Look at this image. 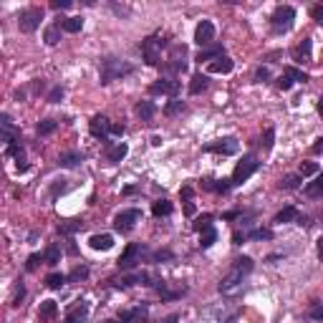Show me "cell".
<instances>
[{"label":"cell","instance_id":"1","mask_svg":"<svg viewBox=\"0 0 323 323\" xmlns=\"http://www.w3.org/2000/svg\"><path fill=\"white\" fill-rule=\"evenodd\" d=\"M132 71H134L132 63L109 56V58L101 61V84H111V81H116V78H121V76H129Z\"/></svg>","mask_w":323,"mask_h":323},{"label":"cell","instance_id":"2","mask_svg":"<svg viewBox=\"0 0 323 323\" xmlns=\"http://www.w3.org/2000/svg\"><path fill=\"white\" fill-rule=\"evenodd\" d=\"M293 20H296V8L291 5H278L275 13L270 15V28L275 35H283L293 28Z\"/></svg>","mask_w":323,"mask_h":323},{"label":"cell","instance_id":"3","mask_svg":"<svg viewBox=\"0 0 323 323\" xmlns=\"http://www.w3.org/2000/svg\"><path fill=\"white\" fill-rule=\"evenodd\" d=\"M167 46V40H162L159 35H149L142 40V56L149 66H159L162 61V48Z\"/></svg>","mask_w":323,"mask_h":323},{"label":"cell","instance_id":"4","mask_svg":"<svg viewBox=\"0 0 323 323\" xmlns=\"http://www.w3.org/2000/svg\"><path fill=\"white\" fill-rule=\"evenodd\" d=\"M258 169H260V162H258L253 154L242 157V159L237 162L235 172H232V184H242V182H248V179L258 172Z\"/></svg>","mask_w":323,"mask_h":323},{"label":"cell","instance_id":"5","mask_svg":"<svg viewBox=\"0 0 323 323\" xmlns=\"http://www.w3.org/2000/svg\"><path fill=\"white\" fill-rule=\"evenodd\" d=\"M40 20H43V8H25L18 15V25L23 33H33L40 25Z\"/></svg>","mask_w":323,"mask_h":323},{"label":"cell","instance_id":"6","mask_svg":"<svg viewBox=\"0 0 323 323\" xmlns=\"http://www.w3.org/2000/svg\"><path fill=\"white\" fill-rule=\"evenodd\" d=\"M242 275H245V273H242L240 268L232 265V270L220 280V293H225V296H235V293L240 291V286H242Z\"/></svg>","mask_w":323,"mask_h":323},{"label":"cell","instance_id":"7","mask_svg":"<svg viewBox=\"0 0 323 323\" xmlns=\"http://www.w3.org/2000/svg\"><path fill=\"white\" fill-rule=\"evenodd\" d=\"M215 40V25H212V20H199L197 23V28H194V43L197 46H210Z\"/></svg>","mask_w":323,"mask_h":323},{"label":"cell","instance_id":"8","mask_svg":"<svg viewBox=\"0 0 323 323\" xmlns=\"http://www.w3.org/2000/svg\"><path fill=\"white\" fill-rule=\"evenodd\" d=\"M149 94L152 96H177L179 94V84L172 78H159L149 86Z\"/></svg>","mask_w":323,"mask_h":323},{"label":"cell","instance_id":"9","mask_svg":"<svg viewBox=\"0 0 323 323\" xmlns=\"http://www.w3.org/2000/svg\"><path fill=\"white\" fill-rule=\"evenodd\" d=\"M142 220V210H124V212H119L116 215V220H114V225H116V230L119 232H129L132 227H134V222H139Z\"/></svg>","mask_w":323,"mask_h":323},{"label":"cell","instance_id":"10","mask_svg":"<svg viewBox=\"0 0 323 323\" xmlns=\"http://www.w3.org/2000/svg\"><path fill=\"white\" fill-rule=\"evenodd\" d=\"M111 121L104 116V114H96L94 119H91V124H89V129H91V137H96V139H101V142H106V137L111 134Z\"/></svg>","mask_w":323,"mask_h":323},{"label":"cell","instance_id":"11","mask_svg":"<svg viewBox=\"0 0 323 323\" xmlns=\"http://www.w3.org/2000/svg\"><path fill=\"white\" fill-rule=\"evenodd\" d=\"M237 149H240V144H237V139H232V137L217 139V142H212V144L205 147V152H215V154H225V157L237 154Z\"/></svg>","mask_w":323,"mask_h":323},{"label":"cell","instance_id":"12","mask_svg":"<svg viewBox=\"0 0 323 323\" xmlns=\"http://www.w3.org/2000/svg\"><path fill=\"white\" fill-rule=\"evenodd\" d=\"M142 253H144V248L137 245V242H132V245L124 250V255L119 258V268H121V270H132V268L137 265V258H139Z\"/></svg>","mask_w":323,"mask_h":323},{"label":"cell","instance_id":"13","mask_svg":"<svg viewBox=\"0 0 323 323\" xmlns=\"http://www.w3.org/2000/svg\"><path fill=\"white\" fill-rule=\"evenodd\" d=\"M89 318V303L86 301H78L68 313H66V323H84Z\"/></svg>","mask_w":323,"mask_h":323},{"label":"cell","instance_id":"14","mask_svg":"<svg viewBox=\"0 0 323 323\" xmlns=\"http://www.w3.org/2000/svg\"><path fill=\"white\" fill-rule=\"evenodd\" d=\"M144 318H147V306H139V308L121 311V313H119V321H121V323H142Z\"/></svg>","mask_w":323,"mask_h":323},{"label":"cell","instance_id":"15","mask_svg":"<svg viewBox=\"0 0 323 323\" xmlns=\"http://www.w3.org/2000/svg\"><path fill=\"white\" fill-rule=\"evenodd\" d=\"M89 245H91L94 250H111V248H114V235H109V232H101V235H91Z\"/></svg>","mask_w":323,"mask_h":323},{"label":"cell","instance_id":"16","mask_svg":"<svg viewBox=\"0 0 323 323\" xmlns=\"http://www.w3.org/2000/svg\"><path fill=\"white\" fill-rule=\"evenodd\" d=\"M127 154H129V147H127L124 142H116V144H111V147L106 149V159L114 162V164H116V162H121Z\"/></svg>","mask_w":323,"mask_h":323},{"label":"cell","instance_id":"17","mask_svg":"<svg viewBox=\"0 0 323 323\" xmlns=\"http://www.w3.org/2000/svg\"><path fill=\"white\" fill-rule=\"evenodd\" d=\"M207 192H217V194H225L230 187H232V179H205L202 182Z\"/></svg>","mask_w":323,"mask_h":323},{"label":"cell","instance_id":"18","mask_svg":"<svg viewBox=\"0 0 323 323\" xmlns=\"http://www.w3.org/2000/svg\"><path fill=\"white\" fill-rule=\"evenodd\" d=\"M225 56V48L222 46H210V48H202L199 53H197V61L202 63V61H217V58H222Z\"/></svg>","mask_w":323,"mask_h":323},{"label":"cell","instance_id":"19","mask_svg":"<svg viewBox=\"0 0 323 323\" xmlns=\"http://www.w3.org/2000/svg\"><path fill=\"white\" fill-rule=\"evenodd\" d=\"M232 68H235V63H232L230 56H222V58H217V61H212V63L207 66L210 73H230Z\"/></svg>","mask_w":323,"mask_h":323},{"label":"cell","instance_id":"20","mask_svg":"<svg viewBox=\"0 0 323 323\" xmlns=\"http://www.w3.org/2000/svg\"><path fill=\"white\" fill-rule=\"evenodd\" d=\"M311 38H303V43H298L296 48H293V58L296 61H301V63H308L311 61Z\"/></svg>","mask_w":323,"mask_h":323},{"label":"cell","instance_id":"21","mask_svg":"<svg viewBox=\"0 0 323 323\" xmlns=\"http://www.w3.org/2000/svg\"><path fill=\"white\" fill-rule=\"evenodd\" d=\"M205 89H207V76L205 73H194L192 81H189V94L197 96V94H202Z\"/></svg>","mask_w":323,"mask_h":323},{"label":"cell","instance_id":"22","mask_svg":"<svg viewBox=\"0 0 323 323\" xmlns=\"http://www.w3.org/2000/svg\"><path fill=\"white\" fill-rule=\"evenodd\" d=\"M152 215H154V217H167V215H172V202H169V199H157L154 205H152Z\"/></svg>","mask_w":323,"mask_h":323},{"label":"cell","instance_id":"23","mask_svg":"<svg viewBox=\"0 0 323 323\" xmlns=\"http://www.w3.org/2000/svg\"><path fill=\"white\" fill-rule=\"evenodd\" d=\"M56 311H58L56 301H43V303H40V308H38V318L40 321H51L56 316Z\"/></svg>","mask_w":323,"mask_h":323},{"label":"cell","instance_id":"24","mask_svg":"<svg viewBox=\"0 0 323 323\" xmlns=\"http://www.w3.org/2000/svg\"><path fill=\"white\" fill-rule=\"evenodd\" d=\"M78 162H84V154L78 152H68L58 157V167H78Z\"/></svg>","mask_w":323,"mask_h":323},{"label":"cell","instance_id":"25","mask_svg":"<svg viewBox=\"0 0 323 323\" xmlns=\"http://www.w3.org/2000/svg\"><path fill=\"white\" fill-rule=\"evenodd\" d=\"M137 114H139V119H142V121H149V119H154L157 106H154L152 101H139V104H137Z\"/></svg>","mask_w":323,"mask_h":323},{"label":"cell","instance_id":"26","mask_svg":"<svg viewBox=\"0 0 323 323\" xmlns=\"http://www.w3.org/2000/svg\"><path fill=\"white\" fill-rule=\"evenodd\" d=\"M306 194H308V197H321V194H323V172H318L316 179L306 184Z\"/></svg>","mask_w":323,"mask_h":323},{"label":"cell","instance_id":"27","mask_svg":"<svg viewBox=\"0 0 323 323\" xmlns=\"http://www.w3.org/2000/svg\"><path fill=\"white\" fill-rule=\"evenodd\" d=\"M217 242V230L215 227H207L199 232V248H212Z\"/></svg>","mask_w":323,"mask_h":323},{"label":"cell","instance_id":"28","mask_svg":"<svg viewBox=\"0 0 323 323\" xmlns=\"http://www.w3.org/2000/svg\"><path fill=\"white\" fill-rule=\"evenodd\" d=\"M78 230H84V222H81V220H68V222H61V225H58V232H61V235H73V232H78Z\"/></svg>","mask_w":323,"mask_h":323},{"label":"cell","instance_id":"29","mask_svg":"<svg viewBox=\"0 0 323 323\" xmlns=\"http://www.w3.org/2000/svg\"><path fill=\"white\" fill-rule=\"evenodd\" d=\"M301 215H298V210L296 207H283L278 215H275V222H293V220H298Z\"/></svg>","mask_w":323,"mask_h":323},{"label":"cell","instance_id":"30","mask_svg":"<svg viewBox=\"0 0 323 323\" xmlns=\"http://www.w3.org/2000/svg\"><path fill=\"white\" fill-rule=\"evenodd\" d=\"M43 38H46V43H48V46H56L58 40H61V23H56V25H48Z\"/></svg>","mask_w":323,"mask_h":323},{"label":"cell","instance_id":"31","mask_svg":"<svg viewBox=\"0 0 323 323\" xmlns=\"http://www.w3.org/2000/svg\"><path fill=\"white\" fill-rule=\"evenodd\" d=\"M61 28L66 33H78L84 28V18H66V20H61Z\"/></svg>","mask_w":323,"mask_h":323},{"label":"cell","instance_id":"32","mask_svg":"<svg viewBox=\"0 0 323 323\" xmlns=\"http://www.w3.org/2000/svg\"><path fill=\"white\" fill-rule=\"evenodd\" d=\"M56 127H58V121H53V119H43V121L38 124V134H40V137H48V134L56 132Z\"/></svg>","mask_w":323,"mask_h":323},{"label":"cell","instance_id":"33","mask_svg":"<svg viewBox=\"0 0 323 323\" xmlns=\"http://www.w3.org/2000/svg\"><path fill=\"white\" fill-rule=\"evenodd\" d=\"M66 280H68V278H66L63 273H51V275L46 278V286H48V288H53V291H58Z\"/></svg>","mask_w":323,"mask_h":323},{"label":"cell","instance_id":"34","mask_svg":"<svg viewBox=\"0 0 323 323\" xmlns=\"http://www.w3.org/2000/svg\"><path fill=\"white\" fill-rule=\"evenodd\" d=\"M301 179H303L301 174H286V177L280 179V187H283V189H296V187L301 184Z\"/></svg>","mask_w":323,"mask_h":323},{"label":"cell","instance_id":"35","mask_svg":"<svg viewBox=\"0 0 323 323\" xmlns=\"http://www.w3.org/2000/svg\"><path fill=\"white\" fill-rule=\"evenodd\" d=\"M43 260H46L48 265H56V263H61V248H58V245H51V248L46 250Z\"/></svg>","mask_w":323,"mask_h":323},{"label":"cell","instance_id":"36","mask_svg":"<svg viewBox=\"0 0 323 323\" xmlns=\"http://www.w3.org/2000/svg\"><path fill=\"white\" fill-rule=\"evenodd\" d=\"M283 73H286V76H291L293 81H301V84H306V81H308V73H306V71H301V68H296V66H288V68L283 71Z\"/></svg>","mask_w":323,"mask_h":323},{"label":"cell","instance_id":"37","mask_svg":"<svg viewBox=\"0 0 323 323\" xmlns=\"http://www.w3.org/2000/svg\"><path fill=\"white\" fill-rule=\"evenodd\" d=\"M273 139H275V129H273V127H268V129H265V134H263V139H260V144H263V149H265V152H270V149H273Z\"/></svg>","mask_w":323,"mask_h":323},{"label":"cell","instance_id":"38","mask_svg":"<svg viewBox=\"0 0 323 323\" xmlns=\"http://www.w3.org/2000/svg\"><path fill=\"white\" fill-rule=\"evenodd\" d=\"M210 222H212V215H202V217H199V220H197V222H194L192 227H194L197 232H202V230H207V227H212Z\"/></svg>","mask_w":323,"mask_h":323},{"label":"cell","instance_id":"39","mask_svg":"<svg viewBox=\"0 0 323 323\" xmlns=\"http://www.w3.org/2000/svg\"><path fill=\"white\" fill-rule=\"evenodd\" d=\"M248 237H250V240H273V232L265 230V227H260V230H253Z\"/></svg>","mask_w":323,"mask_h":323},{"label":"cell","instance_id":"40","mask_svg":"<svg viewBox=\"0 0 323 323\" xmlns=\"http://www.w3.org/2000/svg\"><path fill=\"white\" fill-rule=\"evenodd\" d=\"M313 174H318V164H313V162L301 164V177H313Z\"/></svg>","mask_w":323,"mask_h":323},{"label":"cell","instance_id":"41","mask_svg":"<svg viewBox=\"0 0 323 323\" xmlns=\"http://www.w3.org/2000/svg\"><path fill=\"white\" fill-rule=\"evenodd\" d=\"M235 268H240L242 273L248 275V273L253 270V260H250V258H237V260H235Z\"/></svg>","mask_w":323,"mask_h":323},{"label":"cell","instance_id":"42","mask_svg":"<svg viewBox=\"0 0 323 323\" xmlns=\"http://www.w3.org/2000/svg\"><path fill=\"white\" fill-rule=\"evenodd\" d=\"M84 278H89V268H86V265L76 268V270L68 275V280H73V283H76V280H84Z\"/></svg>","mask_w":323,"mask_h":323},{"label":"cell","instance_id":"43","mask_svg":"<svg viewBox=\"0 0 323 323\" xmlns=\"http://www.w3.org/2000/svg\"><path fill=\"white\" fill-rule=\"evenodd\" d=\"M182 109H184L182 101H169V104L164 106V114H167V116H174V114H179Z\"/></svg>","mask_w":323,"mask_h":323},{"label":"cell","instance_id":"44","mask_svg":"<svg viewBox=\"0 0 323 323\" xmlns=\"http://www.w3.org/2000/svg\"><path fill=\"white\" fill-rule=\"evenodd\" d=\"M293 84H296V81H293L291 76H286V73H283V76L278 78V89H280V91H288Z\"/></svg>","mask_w":323,"mask_h":323},{"label":"cell","instance_id":"45","mask_svg":"<svg viewBox=\"0 0 323 323\" xmlns=\"http://www.w3.org/2000/svg\"><path fill=\"white\" fill-rule=\"evenodd\" d=\"M48 101H51V104H58V101H63V89H61V86H56V89L48 94Z\"/></svg>","mask_w":323,"mask_h":323},{"label":"cell","instance_id":"46","mask_svg":"<svg viewBox=\"0 0 323 323\" xmlns=\"http://www.w3.org/2000/svg\"><path fill=\"white\" fill-rule=\"evenodd\" d=\"M268 78H270V71H268L265 66L255 71V81H258V84H265V81H268Z\"/></svg>","mask_w":323,"mask_h":323},{"label":"cell","instance_id":"47","mask_svg":"<svg viewBox=\"0 0 323 323\" xmlns=\"http://www.w3.org/2000/svg\"><path fill=\"white\" fill-rule=\"evenodd\" d=\"M23 296H25V288H23V283H20V286L15 288V293H13V306H20Z\"/></svg>","mask_w":323,"mask_h":323},{"label":"cell","instance_id":"48","mask_svg":"<svg viewBox=\"0 0 323 323\" xmlns=\"http://www.w3.org/2000/svg\"><path fill=\"white\" fill-rule=\"evenodd\" d=\"M51 8L53 10H66V8H71V0H53Z\"/></svg>","mask_w":323,"mask_h":323},{"label":"cell","instance_id":"49","mask_svg":"<svg viewBox=\"0 0 323 323\" xmlns=\"http://www.w3.org/2000/svg\"><path fill=\"white\" fill-rule=\"evenodd\" d=\"M311 15H313V20L323 23V5H313V8H311Z\"/></svg>","mask_w":323,"mask_h":323},{"label":"cell","instance_id":"50","mask_svg":"<svg viewBox=\"0 0 323 323\" xmlns=\"http://www.w3.org/2000/svg\"><path fill=\"white\" fill-rule=\"evenodd\" d=\"M172 258H174V255H172L169 250H159V253H154V260H157V263H162V260H172Z\"/></svg>","mask_w":323,"mask_h":323},{"label":"cell","instance_id":"51","mask_svg":"<svg viewBox=\"0 0 323 323\" xmlns=\"http://www.w3.org/2000/svg\"><path fill=\"white\" fill-rule=\"evenodd\" d=\"M311 316H313L316 321H323V306H321V303H316V306H313V311H311Z\"/></svg>","mask_w":323,"mask_h":323},{"label":"cell","instance_id":"52","mask_svg":"<svg viewBox=\"0 0 323 323\" xmlns=\"http://www.w3.org/2000/svg\"><path fill=\"white\" fill-rule=\"evenodd\" d=\"M124 132H127L124 124H114V127H111V134H114V137H124Z\"/></svg>","mask_w":323,"mask_h":323},{"label":"cell","instance_id":"53","mask_svg":"<svg viewBox=\"0 0 323 323\" xmlns=\"http://www.w3.org/2000/svg\"><path fill=\"white\" fill-rule=\"evenodd\" d=\"M179 194H182V199H187V202H189V199H192V194H194V189L187 184V187H182V192H179Z\"/></svg>","mask_w":323,"mask_h":323},{"label":"cell","instance_id":"54","mask_svg":"<svg viewBox=\"0 0 323 323\" xmlns=\"http://www.w3.org/2000/svg\"><path fill=\"white\" fill-rule=\"evenodd\" d=\"M38 260H40V255H30L25 268H28V270H35V268H38Z\"/></svg>","mask_w":323,"mask_h":323},{"label":"cell","instance_id":"55","mask_svg":"<svg viewBox=\"0 0 323 323\" xmlns=\"http://www.w3.org/2000/svg\"><path fill=\"white\" fill-rule=\"evenodd\" d=\"M311 152H313V154H323V137H321V139L311 147Z\"/></svg>","mask_w":323,"mask_h":323},{"label":"cell","instance_id":"56","mask_svg":"<svg viewBox=\"0 0 323 323\" xmlns=\"http://www.w3.org/2000/svg\"><path fill=\"white\" fill-rule=\"evenodd\" d=\"M194 212H197V210H194L192 202H184V215H187V217H194Z\"/></svg>","mask_w":323,"mask_h":323},{"label":"cell","instance_id":"57","mask_svg":"<svg viewBox=\"0 0 323 323\" xmlns=\"http://www.w3.org/2000/svg\"><path fill=\"white\" fill-rule=\"evenodd\" d=\"M318 258H321V263H323V237H318Z\"/></svg>","mask_w":323,"mask_h":323},{"label":"cell","instance_id":"58","mask_svg":"<svg viewBox=\"0 0 323 323\" xmlns=\"http://www.w3.org/2000/svg\"><path fill=\"white\" fill-rule=\"evenodd\" d=\"M177 321H179V316H169V318H164L162 323H177Z\"/></svg>","mask_w":323,"mask_h":323},{"label":"cell","instance_id":"59","mask_svg":"<svg viewBox=\"0 0 323 323\" xmlns=\"http://www.w3.org/2000/svg\"><path fill=\"white\" fill-rule=\"evenodd\" d=\"M318 114H321V116H323V99H321V101H318Z\"/></svg>","mask_w":323,"mask_h":323},{"label":"cell","instance_id":"60","mask_svg":"<svg viewBox=\"0 0 323 323\" xmlns=\"http://www.w3.org/2000/svg\"><path fill=\"white\" fill-rule=\"evenodd\" d=\"M104 323H121V321H104Z\"/></svg>","mask_w":323,"mask_h":323}]
</instances>
